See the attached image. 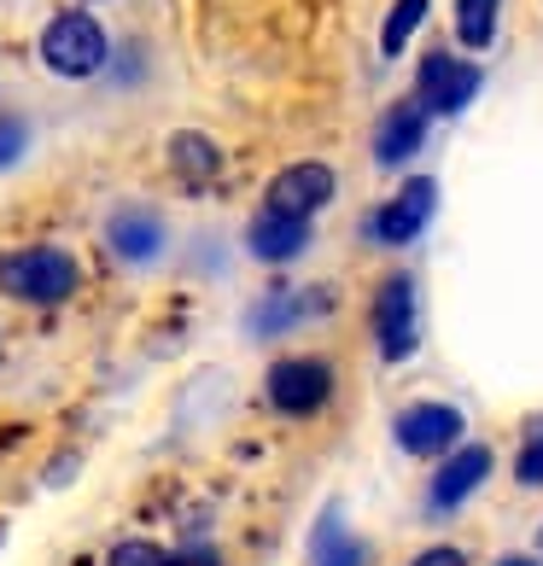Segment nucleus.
Masks as SVG:
<instances>
[{
	"mask_svg": "<svg viewBox=\"0 0 543 566\" xmlns=\"http://www.w3.org/2000/svg\"><path fill=\"white\" fill-rule=\"evenodd\" d=\"M310 310H327V298H310V292H304V298H286V292H281V298H269L258 316H252V327H258V333H275V327H286V322L310 316Z\"/></svg>",
	"mask_w": 543,
	"mask_h": 566,
	"instance_id": "obj_17",
	"label": "nucleus"
},
{
	"mask_svg": "<svg viewBox=\"0 0 543 566\" xmlns=\"http://www.w3.org/2000/svg\"><path fill=\"white\" fill-rule=\"evenodd\" d=\"M333 397V368L316 356H286V363L269 368V403L281 415H310Z\"/></svg>",
	"mask_w": 543,
	"mask_h": 566,
	"instance_id": "obj_3",
	"label": "nucleus"
},
{
	"mask_svg": "<svg viewBox=\"0 0 543 566\" xmlns=\"http://www.w3.org/2000/svg\"><path fill=\"white\" fill-rule=\"evenodd\" d=\"M415 566H468L456 549H427V555H415Z\"/></svg>",
	"mask_w": 543,
	"mask_h": 566,
	"instance_id": "obj_22",
	"label": "nucleus"
},
{
	"mask_svg": "<svg viewBox=\"0 0 543 566\" xmlns=\"http://www.w3.org/2000/svg\"><path fill=\"white\" fill-rule=\"evenodd\" d=\"M497 566H543V560H532V555H509V560H497Z\"/></svg>",
	"mask_w": 543,
	"mask_h": 566,
	"instance_id": "obj_23",
	"label": "nucleus"
},
{
	"mask_svg": "<svg viewBox=\"0 0 543 566\" xmlns=\"http://www.w3.org/2000/svg\"><path fill=\"white\" fill-rule=\"evenodd\" d=\"M30 146V129L18 117H0V170H7V164H18V153H24Z\"/></svg>",
	"mask_w": 543,
	"mask_h": 566,
	"instance_id": "obj_19",
	"label": "nucleus"
},
{
	"mask_svg": "<svg viewBox=\"0 0 543 566\" xmlns=\"http://www.w3.org/2000/svg\"><path fill=\"white\" fill-rule=\"evenodd\" d=\"M106 566H164V549H158V543H117V549H112V560Z\"/></svg>",
	"mask_w": 543,
	"mask_h": 566,
	"instance_id": "obj_18",
	"label": "nucleus"
},
{
	"mask_svg": "<svg viewBox=\"0 0 543 566\" xmlns=\"http://www.w3.org/2000/svg\"><path fill=\"white\" fill-rule=\"evenodd\" d=\"M485 473H491V450L485 444H462L445 468H438V479H432V509H456V502H468Z\"/></svg>",
	"mask_w": 543,
	"mask_h": 566,
	"instance_id": "obj_10",
	"label": "nucleus"
},
{
	"mask_svg": "<svg viewBox=\"0 0 543 566\" xmlns=\"http://www.w3.org/2000/svg\"><path fill=\"white\" fill-rule=\"evenodd\" d=\"M76 281H82V269L59 245H24L12 258H0V292L24 298V304H65Z\"/></svg>",
	"mask_w": 543,
	"mask_h": 566,
	"instance_id": "obj_1",
	"label": "nucleus"
},
{
	"mask_svg": "<svg viewBox=\"0 0 543 566\" xmlns=\"http://www.w3.org/2000/svg\"><path fill=\"white\" fill-rule=\"evenodd\" d=\"M374 339H380L386 363H404L415 350V286L404 275H391L374 292Z\"/></svg>",
	"mask_w": 543,
	"mask_h": 566,
	"instance_id": "obj_5",
	"label": "nucleus"
},
{
	"mask_svg": "<svg viewBox=\"0 0 543 566\" xmlns=\"http://www.w3.org/2000/svg\"><path fill=\"white\" fill-rule=\"evenodd\" d=\"M310 549H316V566H363V560H368V555H363V543H351V537H345L340 514H327V520H322V532H316V543H310Z\"/></svg>",
	"mask_w": 543,
	"mask_h": 566,
	"instance_id": "obj_15",
	"label": "nucleus"
},
{
	"mask_svg": "<svg viewBox=\"0 0 543 566\" xmlns=\"http://www.w3.org/2000/svg\"><path fill=\"white\" fill-rule=\"evenodd\" d=\"M514 479H520V485H543V432L532 438V444L526 450H520V461H514Z\"/></svg>",
	"mask_w": 543,
	"mask_h": 566,
	"instance_id": "obj_20",
	"label": "nucleus"
},
{
	"mask_svg": "<svg viewBox=\"0 0 543 566\" xmlns=\"http://www.w3.org/2000/svg\"><path fill=\"white\" fill-rule=\"evenodd\" d=\"M497 12H503V0H456V35H462V48H473V53L491 48Z\"/></svg>",
	"mask_w": 543,
	"mask_h": 566,
	"instance_id": "obj_14",
	"label": "nucleus"
},
{
	"mask_svg": "<svg viewBox=\"0 0 543 566\" xmlns=\"http://www.w3.org/2000/svg\"><path fill=\"white\" fill-rule=\"evenodd\" d=\"M304 245H310V222L281 217V211H269V205L252 217V251L263 263H292Z\"/></svg>",
	"mask_w": 543,
	"mask_h": 566,
	"instance_id": "obj_12",
	"label": "nucleus"
},
{
	"mask_svg": "<svg viewBox=\"0 0 543 566\" xmlns=\"http://www.w3.org/2000/svg\"><path fill=\"white\" fill-rule=\"evenodd\" d=\"M170 164H176V176L187 181H211L222 170V153H217V140H205V135H170Z\"/></svg>",
	"mask_w": 543,
	"mask_h": 566,
	"instance_id": "obj_13",
	"label": "nucleus"
},
{
	"mask_svg": "<svg viewBox=\"0 0 543 566\" xmlns=\"http://www.w3.org/2000/svg\"><path fill=\"white\" fill-rule=\"evenodd\" d=\"M479 65H468V59H450V53H427L421 59V88H415V99H421V112H445L456 117L462 106H473L479 94Z\"/></svg>",
	"mask_w": 543,
	"mask_h": 566,
	"instance_id": "obj_4",
	"label": "nucleus"
},
{
	"mask_svg": "<svg viewBox=\"0 0 543 566\" xmlns=\"http://www.w3.org/2000/svg\"><path fill=\"white\" fill-rule=\"evenodd\" d=\"M41 59L59 76H94L106 65V30L94 24L88 12H59L48 30H41Z\"/></svg>",
	"mask_w": 543,
	"mask_h": 566,
	"instance_id": "obj_2",
	"label": "nucleus"
},
{
	"mask_svg": "<svg viewBox=\"0 0 543 566\" xmlns=\"http://www.w3.org/2000/svg\"><path fill=\"white\" fill-rule=\"evenodd\" d=\"M398 444L409 455H445L462 444V415L450 403H415L398 415Z\"/></svg>",
	"mask_w": 543,
	"mask_h": 566,
	"instance_id": "obj_7",
	"label": "nucleus"
},
{
	"mask_svg": "<svg viewBox=\"0 0 543 566\" xmlns=\"http://www.w3.org/2000/svg\"><path fill=\"white\" fill-rule=\"evenodd\" d=\"M432 205H438V181H427V176H415V181H404V193L386 205V211H374V234H380L386 245H409L415 234L427 228V217H432Z\"/></svg>",
	"mask_w": 543,
	"mask_h": 566,
	"instance_id": "obj_8",
	"label": "nucleus"
},
{
	"mask_svg": "<svg viewBox=\"0 0 543 566\" xmlns=\"http://www.w3.org/2000/svg\"><path fill=\"white\" fill-rule=\"evenodd\" d=\"M421 12H427V0H398V7L386 12V30H380V53H386V59L404 53V41L421 30Z\"/></svg>",
	"mask_w": 543,
	"mask_h": 566,
	"instance_id": "obj_16",
	"label": "nucleus"
},
{
	"mask_svg": "<svg viewBox=\"0 0 543 566\" xmlns=\"http://www.w3.org/2000/svg\"><path fill=\"white\" fill-rule=\"evenodd\" d=\"M106 240L123 263H146V258H158V245H164V222L153 211H140V205H123L106 222Z\"/></svg>",
	"mask_w": 543,
	"mask_h": 566,
	"instance_id": "obj_11",
	"label": "nucleus"
},
{
	"mask_svg": "<svg viewBox=\"0 0 543 566\" xmlns=\"http://www.w3.org/2000/svg\"><path fill=\"white\" fill-rule=\"evenodd\" d=\"M421 135H427L421 99H404V106H391V112L380 117V129H374V158H380L386 170H398L404 158L421 153Z\"/></svg>",
	"mask_w": 543,
	"mask_h": 566,
	"instance_id": "obj_9",
	"label": "nucleus"
},
{
	"mask_svg": "<svg viewBox=\"0 0 543 566\" xmlns=\"http://www.w3.org/2000/svg\"><path fill=\"white\" fill-rule=\"evenodd\" d=\"M164 566H222V555L205 549V543H194V549H181V555H164Z\"/></svg>",
	"mask_w": 543,
	"mask_h": 566,
	"instance_id": "obj_21",
	"label": "nucleus"
},
{
	"mask_svg": "<svg viewBox=\"0 0 543 566\" xmlns=\"http://www.w3.org/2000/svg\"><path fill=\"white\" fill-rule=\"evenodd\" d=\"M327 199H333V170L327 164H286V170L269 181V211L299 217V222H310Z\"/></svg>",
	"mask_w": 543,
	"mask_h": 566,
	"instance_id": "obj_6",
	"label": "nucleus"
}]
</instances>
